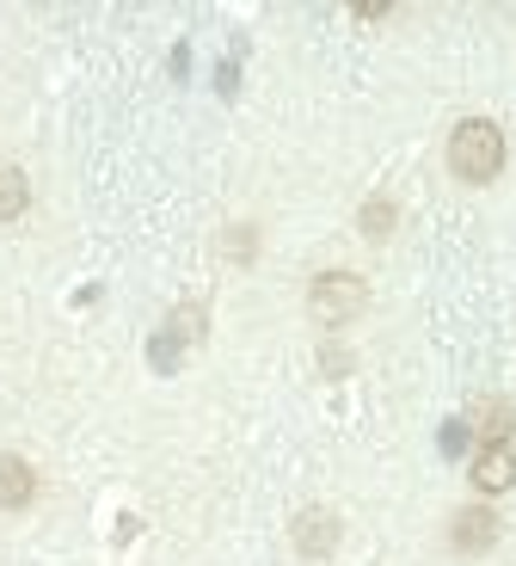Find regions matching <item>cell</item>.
Returning <instances> with one entry per match:
<instances>
[{
    "mask_svg": "<svg viewBox=\"0 0 516 566\" xmlns=\"http://www.w3.org/2000/svg\"><path fill=\"white\" fill-rule=\"evenodd\" d=\"M449 167H455V179H467V185L498 179L504 129L492 124V117H467V124H455V136H449Z\"/></svg>",
    "mask_w": 516,
    "mask_h": 566,
    "instance_id": "6da1fadb",
    "label": "cell"
},
{
    "mask_svg": "<svg viewBox=\"0 0 516 566\" xmlns=\"http://www.w3.org/2000/svg\"><path fill=\"white\" fill-rule=\"evenodd\" d=\"M307 302H314V314H320L326 326H338V321H350V314H364L369 290H364V277H350V271H326Z\"/></svg>",
    "mask_w": 516,
    "mask_h": 566,
    "instance_id": "7a4b0ae2",
    "label": "cell"
},
{
    "mask_svg": "<svg viewBox=\"0 0 516 566\" xmlns=\"http://www.w3.org/2000/svg\"><path fill=\"white\" fill-rule=\"evenodd\" d=\"M474 486L480 493H510L516 486V450L510 443H486V450L474 455Z\"/></svg>",
    "mask_w": 516,
    "mask_h": 566,
    "instance_id": "3957f363",
    "label": "cell"
},
{
    "mask_svg": "<svg viewBox=\"0 0 516 566\" xmlns=\"http://www.w3.org/2000/svg\"><path fill=\"white\" fill-rule=\"evenodd\" d=\"M31 493H38V474H31L19 455H0V511L31 505Z\"/></svg>",
    "mask_w": 516,
    "mask_h": 566,
    "instance_id": "277c9868",
    "label": "cell"
},
{
    "mask_svg": "<svg viewBox=\"0 0 516 566\" xmlns=\"http://www.w3.org/2000/svg\"><path fill=\"white\" fill-rule=\"evenodd\" d=\"M498 542V517L492 511H461L455 517V548L461 554H480V548H492Z\"/></svg>",
    "mask_w": 516,
    "mask_h": 566,
    "instance_id": "5b68a950",
    "label": "cell"
},
{
    "mask_svg": "<svg viewBox=\"0 0 516 566\" xmlns=\"http://www.w3.org/2000/svg\"><path fill=\"white\" fill-rule=\"evenodd\" d=\"M295 542H302V554H333L338 524L326 517V511H307V517H302V530H295Z\"/></svg>",
    "mask_w": 516,
    "mask_h": 566,
    "instance_id": "8992f818",
    "label": "cell"
},
{
    "mask_svg": "<svg viewBox=\"0 0 516 566\" xmlns=\"http://www.w3.org/2000/svg\"><path fill=\"white\" fill-rule=\"evenodd\" d=\"M474 431L486 443H510V407H504V400H480V407H474Z\"/></svg>",
    "mask_w": 516,
    "mask_h": 566,
    "instance_id": "52a82bcc",
    "label": "cell"
},
{
    "mask_svg": "<svg viewBox=\"0 0 516 566\" xmlns=\"http://www.w3.org/2000/svg\"><path fill=\"white\" fill-rule=\"evenodd\" d=\"M25 198H31V185L19 167H0V222H13V216H25Z\"/></svg>",
    "mask_w": 516,
    "mask_h": 566,
    "instance_id": "ba28073f",
    "label": "cell"
},
{
    "mask_svg": "<svg viewBox=\"0 0 516 566\" xmlns=\"http://www.w3.org/2000/svg\"><path fill=\"white\" fill-rule=\"evenodd\" d=\"M393 228V203H364V234H388Z\"/></svg>",
    "mask_w": 516,
    "mask_h": 566,
    "instance_id": "9c48e42d",
    "label": "cell"
}]
</instances>
